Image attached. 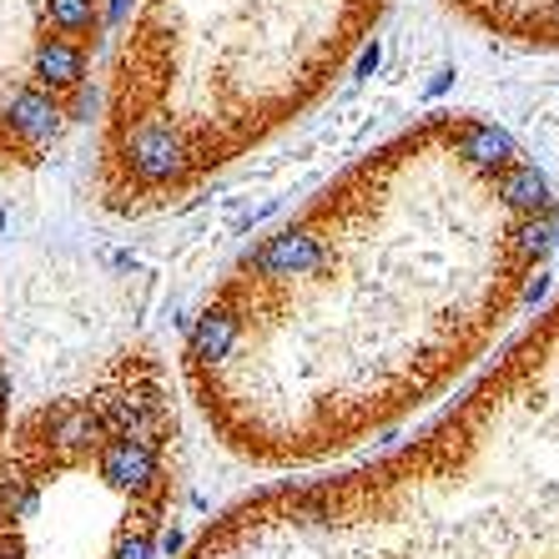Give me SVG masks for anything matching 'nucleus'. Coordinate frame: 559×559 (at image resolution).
I'll use <instances>...</instances> for the list:
<instances>
[{
    "label": "nucleus",
    "mask_w": 559,
    "mask_h": 559,
    "mask_svg": "<svg viewBox=\"0 0 559 559\" xmlns=\"http://www.w3.org/2000/svg\"><path fill=\"white\" fill-rule=\"evenodd\" d=\"M555 233L530 152L474 111H433L233 262L187 338V393L258 468L338 459L479 364Z\"/></svg>",
    "instance_id": "f257e3e1"
},
{
    "label": "nucleus",
    "mask_w": 559,
    "mask_h": 559,
    "mask_svg": "<svg viewBox=\"0 0 559 559\" xmlns=\"http://www.w3.org/2000/svg\"><path fill=\"white\" fill-rule=\"evenodd\" d=\"M182 559H559V298L404 449L262 489Z\"/></svg>",
    "instance_id": "f03ea898"
},
{
    "label": "nucleus",
    "mask_w": 559,
    "mask_h": 559,
    "mask_svg": "<svg viewBox=\"0 0 559 559\" xmlns=\"http://www.w3.org/2000/svg\"><path fill=\"white\" fill-rule=\"evenodd\" d=\"M389 0H136L106 56L92 192L177 207L343 81Z\"/></svg>",
    "instance_id": "7ed1b4c3"
},
{
    "label": "nucleus",
    "mask_w": 559,
    "mask_h": 559,
    "mask_svg": "<svg viewBox=\"0 0 559 559\" xmlns=\"http://www.w3.org/2000/svg\"><path fill=\"white\" fill-rule=\"evenodd\" d=\"M177 499V399L131 343L81 389L15 424L0 464V534L56 520L66 559H156Z\"/></svg>",
    "instance_id": "20e7f679"
},
{
    "label": "nucleus",
    "mask_w": 559,
    "mask_h": 559,
    "mask_svg": "<svg viewBox=\"0 0 559 559\" xmlns=\"http://www.w3.org/2000/svg\"><path fill=\"white\" fill-rule=\"evenodd\" d=\"M111 0H0V177L46 167L92 96Z\"/></svg>",
    "instance_id": "39448f33"
},
{
    "label": "nucleus",
    "mask_w": 559,
    "mask_h": 559,
    "mask_svg": "<svg viewBox=\"0 0 559 559\" xmlns=\"http://www.w3.org/2000/svg\"><path fill=\"white\" fill-rule=\"evenodd\" d=\"M443 5L489 40L559 56V0H443Z\"/></svg>",
    "instance_id": "423d86ee"
},
{
    "label": "nucleus",
    "mask_w": 559,
    "mask_h": 559,
    "mask_svg": "<svg viewBox=\"0 0 559 559\" xmlns=\"http://www.w3.org/2000/svg\"><path fill=\"white\" fill-rule=\"evenodd\" d=\"M5 404H11V383H5V368H0V424H5Z\"/></svg>",
    "instance_id": "0eeeda50"
}]
</instances>
